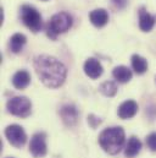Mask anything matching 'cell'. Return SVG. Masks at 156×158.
Masks as SVG:
<instances>
[{"instance_id": "5", "label": "cell", "mask_w": 156, "mask_h": 158, "mask_svg": "<svg viewBox=\"0 0 156 158\" xmlns=\"http://www.w3.org/2000/svg\"><path fill=\"white\" fill-rule=\"evenodd\" d=\"M6 108L10 114L20 117V118H26L31 114L32 103L27 97L18 96V97H14V98L9 99Z\"/></svg>"}, {"instance_id": "18", "label": "cell", "mask_w": 156, "mask_h": 158, "mask_svg": "<svg viewBox=\"0 0 156 158\" xmlns=\"http://www.w3.org/2000/svg\"><path fill=\"white\" fill-rule=\"evenodd\" d=\"M100 92L106 97H112L117 93V86L114 81H105L100 85Z\"/></svg>"}, {"instance_id": "16", "label": "cell", "mask_w": 156, "mask_h": 158, "mask_svg": "<svg viewBox=\"0 0 156 158\" xmlns=\"http://www.w3.org/2000/svg\"><path fill=\"white\" fill-rule=\"evenodd\" d=\"M26 42H27V38H26L25 35H22V33H15V35L11 37L10 44H9L11 52L15 53V54L22 52V49H23Z\"/></svg>"}, {"instance_id": "9", "label": "cell", "mask_w": 156, "mask_h": 158, "mask_svg": "<svg viewBox=\"0 0 156 158\" xmlns=\"http://www.w3.org/2000/svg\"><path fill=\"white\" fill-rule=\"evenodd\" d=\"M84 73L90 79H99L103 75V66L99 63V60L94 58H89L84 63Z\"/></svg>"}, {"instance_id": "6", "label": "cell", "mask_w": 156, "mask_h": 158, "mask_svg": "<svg viewBox=\"0 0 156 158\" xmlns=\"http://www.w3.org/2000/svg\"><path fill=\"white\" fill-rule=\"evenodd\" d=\"M5 136L9 140V142L14 147H17V148L22 147L27 141V135H26L23 127L20 125H16V124L9 125L5 129Z\"/></svg>"}, {"instance_id": "8", "label": "cell", "mask_w": 156, "mask_h": 158, "mask_svg": "<svg viewBox=\"0 0 156 158\" xmlns=\"http://www.w3.org/2000/svg\"><path fill=\"white\" fill-rule=\"evenodd\" d=\"M60 115L64 121L65 125L67 126H73L76 125L78 121V109L73 104H66L61 108L60 110Z\"/></svg>"}, {"instance_id": "4", "label": "cell", "mask_w": 156, "mask_h": 158, "mask_svg": "<svg viewBox=\"0 0 156 158\" xmlns=\"http://www.w3.org/2000/svg\"><path fill=\"white\" fill-rule=\"evenodd\" d=\"M20 16L22 22L25 23V26L27 28H29L32 32L37 33L41 30L43 27V20H41V15L39 14V11L31 6V5H22L21 10H20Z\"/></svg>"}, {"instance_id": "20", "label": "cell", "mask_w": 156, "mask_h": 158, "mask_svg": "<svg viewBox=\"0 0 156 158\" xmlns=\"http://www.w3.org/2000/svg\"><path fill=\"white\" fill-rule=\"evenodd\" d=\"M112 4L117 9H124L128 4V0H112Z\"/></svg>"}, {"instance_id": "2", "label": "cell", "mask_w": 156, "mask_h": 158, "mask_svg": "<svg viewBox=\"0 0 156 158\" xmlns=\"http://www.w3.org/2000/svg\"><path fill=\"white\" fill-rule=\"evenodd\" d=\"M126 140L124 130L121 126L107 127L99 135V143L101 148L109 155H117L123 148Z\"/></svg>"}, {"instance_id": "19", "label": "cell", "mask_w": 156, "mask_h": 158, "mask_svg": "<svg viewBox=\"0 0 156 158\" xmlns=\"http://www.w3.org/2000/svg\"><path fill=\"white\" fill-rule=\"evenodd\" d=\"M146 145H148V147L150 148V151L156 152V132L150 134V135L146 137Z\"/></svg>"}, {"instance_id": "15", "label": "cell", "mask_w": 156, "mask_h": 158, "mask_svg": "<svg viewBox=\"0 0 156 158\" xmlns=\"http://www.w3.org/2000/svg\"><path fill=\"white\" fill-rule=\"evenodd\" d=\"M112 76L115 77L117 82L119 83H127L132 80V71L127 68V66H123V65H119L116 66L112 71Z\"/></svg>"}, {"instance_id": "12", "label": "cell", "mask_w": 156, "mask_h": 158, "mask_svg": "<svg viewBox=\"0 0 156 158\" xmlns=\"http://www.w3.org/2000/svg\"><path fill=\"white\" fill-rule=\"evenodd\" d=\"M89 19L95 27H104L109 22V14L105 9H96L89 14Z\"/></svg>"}, {"instance_id": "14", "label": "cell", "mask_w": 156, "mask_h": 158, "mask_svg": "<svg viewBox=\"0 0 156 158\" xmlns=\"http://www.w3.org/2000/svg\"><path fill=\"white\" fill-rule=\"evenodd\" d=\"M140 150H142V142H140V140L138 137H135V136H132L128 140L127 145H126L124 155H126V157L133 158L140 152Z\"/></svg>"}, {"instance_id": "13", "label": "cell", "mask_w": 156, "mask_h": 158, "mask_svg": "<svg viewBox=\"0 0 156 158\" xmlns=\"http://www.w3.org/2000/svg\"><path fill=\"white\" fill-rule=\"evenodd\" d=\"M31 83V75L28 71L26 70H20L17 71L14 77H12V85L17 88V89H23L26 88L28 85Z\"/></svg>"}, {"instance_id": "7", "label": "cell", "mask_w": 156, "mask_h": 158, "mask_svg": "<svg viewBox=\"0 0 156 158\" xmlns=\"http://www.w3.org/2000/svg\"><path fill=\"white\" fill-rule=\"evenodd\" d=\"M29 152L36 158H41L46 155V135L44 132H37L32 136Z\"/></svg>"}, {"instance_id": "17", "label": "cell", "mask_w": 156, "mask_h": 158, "mask_svg": "<svg viewBox=\"0 0 156 158\" xmlns=\"http://www.w3.org/2000/svg\"><path fill=\"white\" fill-rule=\"evenodd\" d=\"M132 68L138 75H143L148 70V61L145 58H143L138 54H134V55H132Z\"/></svg>"}, {"instance_id": "10", "label": "cell", "mask_w": 156, "mask_h": 158, "mask_svg": "<svg viewBox=\"0 0 156 158\" xmlns=\"http://www.w3.org/2000/svg\"><path fill=\"white\" fill-rule=\"evenodd\" d=\"M138 112V103L135 101H126L118 107V117L121 119L133 118Z\"/></svg>"}, {"instance_id": "3", "label": "cell", "mask_w": 156, "mask_h": 158, "mask_svg": "<svg viewBox=\"0 0 156 158\" xmlns=\"http://www.w3.org/2000/svg\"><path fill=\"white\" fill-rule=\"evenodd\" d=\"M72 16L67 12H59L55 14L46 26V35L51 40H56V37L61 33L67 32L72 27Z\"/></svg>"}, {"instance_id": "11", "label": "cell", "mask_w": 156, "mask_h": 158, "mask_svg": "<svg viewBox=\"0 0 156 158\" xmlns=\"http://www.w3.org/2000/svg\"><path fill=\"white\" fill-rule=\"evenodd\" d=\"M156 17L153 16L151 14H149L144 7L140 9L139 11V27L143 32H149L153 30L154 25H155Z\"/></svg>"}, {"instance_id": "21", "label": "cell", "mask_w": 156, "mask_h": 158, "mask_svg": "<svg viewBox=\"0 0 156 158\" xmlns=\"http://www.w3.org/2000/svg\"><path fill=\"white\" fill-rule=\"evenodd\" d=\"M43 1H46V0H43Z\"/></svg>"}, {"instance_id": "22", "label": "cell", "mask_w": 156, "mask_h": 158, "mask_svg": "<svg viewBox=\"0 0 156 158\" xmlns=\"http://www.w3.org/2000/svg\"><path fill=\"white\" fill-rule=\"evenodd\" d=\"M9 158H10V157H9ZM11 158H12V157H11Z\"/></svg>"}, {"instance_id": "1", "label": "cell", "mask_w": 156, "mask_h": 158, "mask_svg": "<svg viewBox=\"0 0 156 158\" xmlns=\"http://www.w3.org/2000/svg\"><path fill=\"white\" fill-rule=\"evenodd\" d=\"M34 69L40 81L51 88L60 87L67 76L66 66L56 58L45 54L34 58Z\"/></svg>"}]
</instances>
